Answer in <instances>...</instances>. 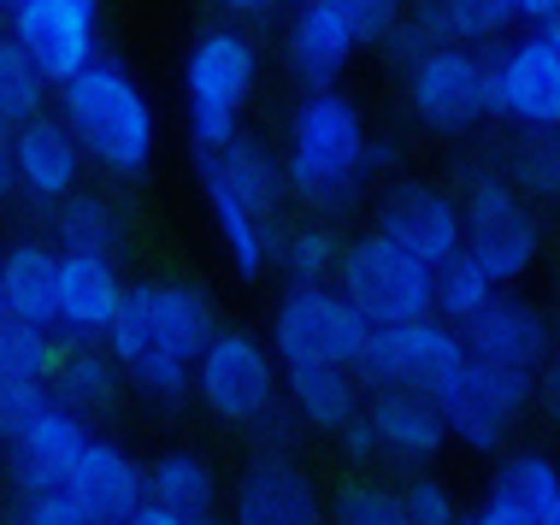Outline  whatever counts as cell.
Returning <instances> with one entry per match:
<instances>
[{"instance_id":"49","label":"cell","mask_w":560,"mask_h":525,"mask_svg":"<svg viewBox=\"0 0 560 525\" xmlns=\"http://www.w3.org/2000/svg\"><path fill=\"white\" fill-rule=\"evenodd\" d=\"M0 7H7V12H19V7H24V0H0Z\"/></svg>"},{"instance_id":"2","label":"cell","mask_w":560,"mask_h":525,"mask_svg":"<svg viewBox=\"0 0 560 525\" xmlns=\"http://www.w3.org/2000/svg\"><path fill=\"white\" fill-rule=\"evenodd\" d=\"M372 172L366 118L337 89H313L290 125V189L313 207H348Z\"/></svg>"},{"instance_id":"11","label":"cell","mask_w":560,"mask_h":525,"mask_svg":"<svg viewBox=\"0 0 560 525\" xmlns=\"http://www.w3.org/2000/svg\"><path fill=\"white\" fill-rule=\"evenodd\" d=\"M532 401V372L520 366H495V360H466V372L454 378V389L443 396L448 431L472 448H502V438L513 431V419Z\"/></svg>"},{"instance_id":"33","label":"cell","mask_w":560,"mask_h":525,"mask_svg":"<svg viewBox=\"0 0 560 525\" xmlns=\"http://www.w3.org/2000/svg\"><path fill=\"white\" fill-rule=\"evenodd\" d=\"M59 342L42 331V325H24V319H7L0 325V372L12 378H42L54 384V366H59Z\"/></svg>"},{"instance_id":"9","label":"cell","mask_w":560,"mask_h":525,"mask_svg":"<svg viewBox=\"0 0 560 525\" xmlns=\"http://www.w3.org/2000/svg\"><path fill=\"white\" fill-rule=\"evenodd\" d=\"M460 213H466V254L490 272L495 283H513L532 272L537 260V219L520 207V189L495 172H472L460 195Z\"/></svg>"},{"instance_id":"27","label":"cell","mask_w":560,"mask_h":525,"mask_svg":"<svg viewBox=\"0 0 560 525\" xmlns=\"http://www.w3.org/2000/svg\"><path fill=\"white\" fill-rule=\"evenodd\" d=\"M213 467H207L201 455H189V448H172V455L154 460V472H148V497L160 508H177V514L189 520H207V508H213Z\"/></svg>"},{"instance_id":"15","label":"cell","mask_w":560,"mask_h":525,"mask_svg":"<svg viewBox=\"0 0 560 525\" xmlns=\"http://www.w3.org/2000/svg\"><path fill=\"white\" fill-rule=\"evenodd\" d=\"M89 443L95 438L83 431V413L66 408V401H48V408L12 438V478H19V490L24 497H36V490H66L71 467L83 460Z\"/></svg>"},{"instance_id":"26","label":"cell","mask_w":560,"mask_h":525,"mask_svg":"<svg viewBox=\"0 0 560 525\" xmlns=\"http://www.w3.org/2000/svg\"><path fill=\"white\" fill-rule=\"evenodd\" d=\"M207 160H213V166L224 172V184H231L260 219L278 213L283 189H290V166H278V160H271L254 137H231V142L219 148V154H207Z\"/></svg>"},{"instance_id":"39","label":"cell","mask_w":560,"mask_h":525,"mask_svg":"<svg viewBox=\"0 0 560 525\" xmlns=\"http://www.w3.org/2000/svg\"><path fill=\"white\" fill-rule=\"evenodd\" d=\"M19 525H95V520L71 490H36V497H24Z\"/></svg>"},{"instance_id":"29","label":"cell","mask_w":560,"mask_h":525,"mask_svg":"<svg viewBox=\"0 0 560 525\" xmlns=\"http://www.w3.org/2000/svg\"><path fill=\"white\" fill-rule=\"evenodd\" d=\"M419 19L436 30V42H490L520 12H513V0H425Z\"/></svg>"},{"instance_id":"18","label":"cell","mask_w":560,"mask_h":525,"mask_svg":"<svg viewBox=\"0 0 560 525\" xmlns=\"http://www.w3.org/2000/svg\"><path fill=\"white\" fill-rule=\"evenodd\" d=\"M231 525H325V502L295 460L266 455V460H254L248 478H242Z\"/></svg>"},{"instance_id":"16","label":"cell","mask_w":560,"mask_h":525,"mask_svg":"<svg viewBox=\"0 0 560 525\" xmlns=\"http://www.w3.org/2000/svg\"><path fill=\"white\" fill-rule=\"evenodd\" d=\"M83 137L66 125V118H24L19 137H12V166H19V184L24 195L36 201H66L78 189V172H83Z\"/></svg>"},{"instance_id":"4","label":"cell","mask_w":560,"mask_h":525,"mask_svg":"<svg viewBox=\"0 0 560 525\" xmlns=\"http://www.w3.org/2000/svg\"><path fill=\"white\" fill-rule=\"evenodd\" d=\"M466 331L448 319H413V325H377L366 354H360L354 378L372 389H419V396L443 401L454 378L466 372Z\"/></svg>"},{"instance_id":"41","label":"cell","mask_w":560,"mask_h":525,"mask_svg":"<svg viewBox=\"0 0 560 525\" xmlns=\"http://www.w3.org/2000/svg\"><path fill=\"white\" fill-rule=\"evenodd\" d=\"M466 525H542V514H532V508H513V502H495V497H490V508H483L478 520H466Z\"/></svg>"},{"instance_id":"46","label":"cell","mask_w":560,"mask_h":525,"mask_svg":"<svg viewBox=\"0 0 560 525\" xmlns=\"http://www.w3.org/2000/svg\"><path fill=\"white\" fill-rule=\"evenodd\" d=\"M236 12H260V7H271V0H231Z\"/></svg>"},{"instance_id":"37","label":"cell","mask_w":560,"mask_h":525,"mask_svg":"<svg viewBox=\"0 0 560 525\" xmlns=\"http://www.w3.org/2000/svg\"><path fill=\"white\" fill-rule=\"evenodd\" d=\"M48 384L42 378H12V372H0V438H19V431L30 425V419H36L42 408H48Z\"/></svg>"},{"instance_id":"30","label":"cell","mask_w":560,"mask_h":525,"mask_svg":"<svg viewBox=\"0 0 560 525\" xmlns=\"http://www.w3.org/2000/svg\"><path fill=\"white\" fill-rule=\"evenodd\" d=\"M495 302V278L483 272V266L472 260V254H454L448 266H436V319H448V325H472L483 307Z\"/></svg>"},{"instance_id":"31","label":"cell","mask_w":560,"mask_h":525,"mask_svg":"<svg viewBox=\"0 0 560 525\" xmlns=\"http://www.w3.org/2000/svg\"><path fill=\"white\" fill-rule=\"evenodd\" d=\"M59 243H66L71 254H113L118 248V213L101 195H83L71 189L66 201H59Z\"/></svg>"},{"instance_id":"17","label":"cell","mask_w":560,"mask_h":525,"mask_svg":"<svg viewBox=\"0 0 560 525\" xmlns=\"http://www.w3.org/2000/svg\"><path fill=\"white\" fill-rule=\"evenodd\" d=\"M125 278H118L113 254H71L66 248V272H59V325L78 342L89 337H113L118 313H125Z\"/></svg>"},{"instance_id":"14","label":"cell","mask_w":560,"mask_h":525,"mask_svg":"<svg viewBox=\"0 0 560 525\" xmlns=\"http://www.w3.org/2000/svg\"><path fill=\"white\" fill-rule=\"evenodd\" d=\"M495 66V113L525 130H560V48L542 42L537 30L513 42Z\"/></svg>"},{"instance_id":"10","label":"cell","mask_w":560,"mask_h":525,"mask_svg":"<svg viewBox=\"0 0 560 525\" xmlns=\"http://www.w3.org/2000/svg\"><path fill=\"white\" fill-rule=\"evenodd\" d=\"M195 389L224 425H260L278 408V378H271V354L248 331H219L207 354L195 360Z\"/></svg>"},{"instance_id":"5","label":"cell","mask_w":560,"mask_h":525,"mask_svg":"<svg viewBox=\"0 0 560 525\" xmlns=\"http://www.w3.org/2000/svg\"><path fill=\"white\" fill-rule=\"evenodd\" d=\"M337 278H342V295L372 325H413V319H431L436 313V266L407 254L401 243H389L384 231L342 248Z\"/></svg>"},{"instance_id":"22","label":"cell","mask_w":560,"mask_h":525,"mask_svg":"<svg viewBox=\"0 0 560 525\" xmlns=\"http://www.w3.org/2000/svg\"><path fill=\"white\" fill-rule=\"evenodd\" d=\"M372 431L389 455L431 460L436 448L448 443V413L436 396H419V389H377L372 396Z\"/></svg>"},{"instance_id":"23","label":"cell","mask_w":560,"mask_h":525,"mask_svg":"<svg viewBox=\"0 0 560 525\" xmlns=\"http://www.w3.org/2000/svg\"><path fill=\"white\" fill-rule=\"evenodd\" d=\"M59 272H66V254H54L48 243H19L0 260V290H7L12 319L42 325L54 331L59 325Z\"/></svg>"},{"instance_id":"43","label":"cell","mask_w":560,"mask_h":525,"mask_svg":"<svg viewBox=\"0 0 560 525\" xmlns=\"http://www.w3.org/2000/svg\"><path fill=\"white\" fill-rule=\"evenodd\" d=\"M125 525H201V520L177 514V508H160V502H148V508H136V514H130Z\"/></svg>"},{"instance_id":"48","label":"cell","mask_w":560,"mask_h":525,"mask_svg":"<svg viewBox=\"0 0 560 525\" xmlns=\"http://www.w3.org/2000/svg\"><path fill=\"white\" fill-rule=\"evenodd\" d=\"M12 319V307H7V290H0V325H7Z\"/></svg>"},{"instance_id":"32","label":"cell","mask_w":560,"mask_h":525,"mask_svg":"<svg viewBox=\"0 0 560 525\" xmlns=\"http://www.w3.org/2000/svg\"><path fill=\"white\" fill-rule=\"evenodd\" d=\"M490 497L542 514V508L560 497V467H555L549 455H513V460H502V472H495Z\"/></svg>"},{"instance_id":"1","label":"cell","mask_w":560,"mask_h":525,"mask_svg":"<svg viewBox=\"0 0 560 525\" xmlns=\"http://www.w3.org/2000/svg\"><path fill=\"white\" fill-rule=\"evenodd\" d=\"M219 337V313L195 283H130L113 325V354L148 396L177 401L195 384V360Z\"/></svg>"},{"instance_id":"3","label":"cell","mask_w":560,"mask_h":525,"mask_svg":"<svg viewBox=\"0 0 560 525\" xmlns=\"http://www.w3.org/2000/svg\"><path fill=\"white\" fill-rule=\"evenodd\" d=\"M59 101H66V125L83 137L89 160H101L107 172L130 177L154 160V107L125 66L89 59L71 83H59Z\"/></svg>"},{"instance_id":"24","label":"cell","mask_w":560,"mask_h":525,"mask_svg":"<svg viewBox=\"0 0 560 525\" xmlns=\"http://www.w3.org/2000/svg\"><path fill=\"white\" fill-rule=\"evenodd\" d=\"M201 189H207V207H213V224H219V236H224V248H231V260H236V272L242 278H254L266 266V254H271V236L260 231V213H254L242 195L224 184V172L213 166V160L201 154Z\"/></svg>"},{"instance_id":"20","label":"cell","mask_w":560,"mask_h":525,"mask_svg":"<svg viewBox=\"0 0 560 525\" xmlns=\"http://www.w3.org/2000/svg\"><path fill=\"white\" fill-rule=\"evenodd\" d=\"M66 490L89 508V520H95V525H125L136 508H142V497H148V472L136 467L125 448L89 443L83 460L71 467V485Z\"/></svg>"},{"instance_id":"38","label":"cell","mask_w":560,"mask_h":525,"mask_svg":"<svg viewBox=\"0 0 560 525\" xmlns=\"http://www.w3.org/2000/svg\"><path fill=\"white\" fill-rule=\"evenodd\" d=\"M520 184L560 201V130H532V142L520 148Z\"/></svg>"},{"instance_id":"44","label":"cell","mask_w":560,"mask_h":525,"mask_svg":"<svg viewBox=\"0 0 560 525\" xmlns=\"http://www.w3.org/2000/svg\"><path fill=\"white\" fill-rule=\"evenodd\" d=\"M513 12H520L525 24H549V19H560V0H513Z\"/></svg>"},{"instance_id":"12","label":"cell","mask_w":560,"mask_h":525,"mask_svg":"<svg viewBox=\"0 0 560 525\" xmlns=\"http://www.w3.org/2000/svg\"><path fill=\"white\" fill-rule=\"evenodd\" d=\"M95 24L101 0H24L12 12V42L36 59V71L48 83H71L95 54Z\"/></svg>"},{"instance_id":"25","label":"cell","mask_w":560,"mask_h":525,"mask_svg":"<svg viewBox=\"0 0 560 525\" xmlns=\"http://www.w3.org/2000/svg\"><path fill=\"white\" fill-rule=\"evenodd\" d=\"M354 366H290V396L307 425L348 431L360 419V389Z\"/></svg>"},{"instance_id":"45","label":"cell","mask_w":560,"mask_h":525,"mask_svg":"<svg viewBox=\"0 0 560 525\" xmlns=\"http://www.w3.org/2000/svg\"><path fill=\"white\" fill-rule=\"evenodd\" d=\"M537 36H542V42H555V48H560V19H549V24H537Z\"/></svg>"},{"instance_id":"13","label":"cell","mask_w":560,"mask_h":525,"mask_svg":"<svg viewBox=\"0 0 560 525\" xmlns=\"http://www.w3.org/2000/svg\"><path fill=\"white\" fill-rule=\"evenodd\" d=\"M377 231L425 266H448L466 248V213L431 184H396L377 207Z\"/></svg>"},{"instance_id":"6","label":"cell","mask_w":560,"mask_h":525,"mask_svg":"<svg viewBox=\"0 0 560 525\" xmlns=\"http://www.w3.org/2000/svg\"><path fill=\"white\" fill-rule=\"evenodd\" d=\"M377 325L325 283H295L271 319V349L283 366H360Z\"/></svg>"},{"instance_id":"36","label":"cell","mask_w":560,"mask_h":525,"mask_svg":"<svg viewBox=\"0 0 560 525\" xmlns=\"http://www.w3.org/2000/svg\"><path fill=\"white\" fill-rule=\"evenodd\" d=\"M337 525H413V514H407V497H396V490L348 485L337 502Z\"/></svg>"},{"instance_id":"8","label":"cell","mask_w":560,"mask_h":525,"mask_svg":"<svg viewBox=\"0 0 560 525\" xmlns=\"http://www.w3.org/2000/svg\"><path fill=\"white\" fill-rule=\"evenodd\" d=\"M407 107L431 130H472L483 113H495V66L478 59L466 42H436L425 59L407 66Z\"/></svg>"},{"instance_id":"35","label":"cell","mask_w":560,"mask_h":525,"mask_svg":"<svg viewBox=\"0 0 560 525\" xmlns=\"http://www.w3.org/2000/svg\"><path fill=\"white\" fill-rule=\"evenodd\" d=\"M278 260L295 283H325L330 266H342V248L330 231H319V224H301V231H290L278 243Z\"/></svg>"},{"instance_id":"21","label":"cell","mask_w":560,"mask_h":525,"mask_svg":"<svg viewBox=\"0 0 560 525\" xmlns=\"http://www.w3.org/2000/svg\"><path fill=\"white\" fill-rule=\"evenodd\" d=\"M466 349H472V360H495V366L537 372L542 354H549V325H542L537 307L513 302V295H495V302L466 325Z\"/></svg>"},{"instance_id":"47","label":"cell","mask_w":560,"mask_h":525,"mask_svg":"<svg viewBox=\"0 0 560 525\" xmlns=\"http://www.w3.org/2000/svg\"><path fill=\"white\" fill-rule=\"evenodd\" d=\"M542 525H560V497H555L549 508H542Z\"/></svg>"},{"instance_id":"34","label":"cell","mask_w":560,"mask_h":525,"mask_svg":"<svg viewBox=\"0 0 560 525\" xmlns=\"http://www.w3.org/2000/svg\"><path fill=\"white\" fill-rule=\"evenodd\" d=\"M42 89H48V78L36 71V59H30L19 42H0V113H7L12 125L36 118L42 113Z\"/></svg>"},{"instance_id":"40","label":"cell","mask_w":560,"mask_h":525,"mask_svg":"<svg viewBox=\"0 0 560 525\" xmlns=\"http://www.w3.org/2000/svg\"><path fill=\"white\" fill-rule=\"evenodd\" d=\"M401 497H407V514H413V525H460V514H454V497L436 485V478H413Z\"/></svg>"},{"instance_id":"7","label":"cell","mask_w":560,"mask_h":525,"mask_svg":"<svg viewBox=\"0 0 560 525\" xmlns=\"http://www.w3.org/2000/svg\"><path fill=\"white\" fill-rule=\"evenodd\" d=\"M184 89H189V137L201 154H219L236 137V118L254 95V48L236 30H207L189 48L184 66Z\"/></svg>"},{"instance_id":"42","label":"cell","mask_w":560,"mask_h":525,"mask_svg":"<svg viewBox=\"0 0 560 525\" xmlns=\"http://www.w3.org/2000/svg\"><path fill=\"white\" fill-rule=\"evenodd\" d=\"M12 137H19V125H12L7 113H0V195L19 184V166H12Z\"/></svg>"},{"instance_id":"19","label":"cell","mask_w":560,"mask_h":525,"mask_svg":"<svg viewBox=\"0 0 560 525\" xmlns=\"http://www.w3.org/2000/svg\"><path fill=\"white\" fill-rule=\"evenodd\" d=\"M360 42L366 36H360L354 12H348L342 0H307V7L295 12V24H290V59H295L301 78H307V89L337 83Z\"/></svg>"},{"instance_id":"28","label":"cell","mask_w":560,"mask_h":525,"mask_svg":"<svg viewBox=\"0 0 560 525\" xmlns=\"http://www.w3.org/2000/svg\"><path fill=\"white\" fill-rule=\"evenodd\" d=\"M113 396H118V378H113V360L107 354H95L89 342H78V349L59 354L54 401H66V408H78V413H101Z\"/></svg>"}]
</instances>
